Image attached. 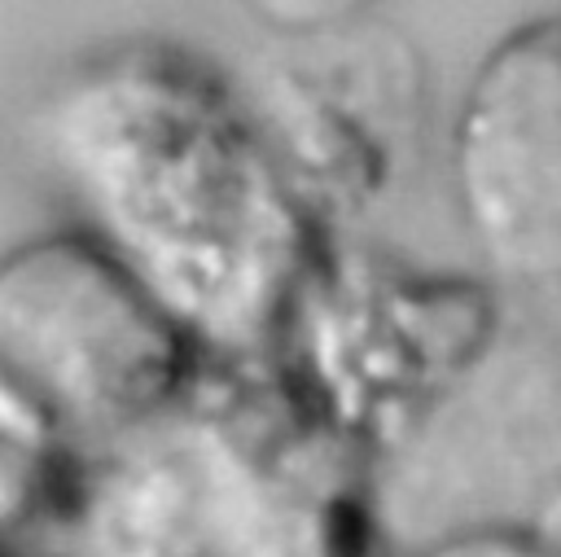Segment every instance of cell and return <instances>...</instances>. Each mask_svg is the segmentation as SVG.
Returning a JSON list of instances; mask_svg holds the SVG:
<instances>
[{
  "label": "cell",
  "mask_w": 561,
  "mask_h": 557,
  "mask_svg": "<svg viewBox=\"0 0 561 557\" xmlns=\"http://www.w3.org/2000/svg\"><path fill=\"white\" fill-rule=\"evenodd\" d=\"M460 224L495 285L561 289V13L504 31L447 132Z\"/></svg>",
  "instance_id": "8992f818"
},
{
  "label": "cell",
  "mask_w": 561,
  "mask_h": 557,
  "mask_svg": "<svg viewBox=\"0 0 561 557\" xmlns=\"http://www.w3.org/2000/svg\"><path fill=\"white\" fill-rule=\"evenodd\" d=\"M408 557H561V487H552L530 513L443 531L421 539Z\"/></svg>",
  "instance_id": "52a82bcc"
},
{
  "label": "cell",
  "mask_w": 561,
  "mask_h": 557,
  "mask_svg": "<svg viewBox=\"0 0 561 557\" xmlns=\"http://www.w3.org/2000/svg\"><path fill=\"white\" fill-rule=\"evenodd\" d=\"M259 26L272 31V39H298V35H324L355 22H368L381 0H237Z\"/></svg>",
  "instance_id": "ba28073f"
},
{
  "label": "cell",
  "mask_w": 561,
  "mask_h": 557,
  "mask_svg": "<svg viewBox=\"0 0 561 557\" xmlns=\"http://www.w3.org/2000/svg\"><path fill=\"white\" fill-rule=\"evenodd\" d=\"M377 469L276 360H206L140 425L88 447L13 557H381Z\"/></svg>",
  "instance_id": "7a4b0ae2"
},
{
  "label": "cell",
  "mask_w": 561,
  "mask_h": 557,
  "mask_svg": "<svg viewBox=\"0 0 561 557\" xmlns=\"http://www.w3.org/2000/svg\"><path fill=\"white\" fill-rule=\"evenodd\" d=\"M31 132L70 224L210 360L272 355L329 232L210 61L149 35L105 44L48 83Z\"/></svg>",
  "instance_id": "6da1fadb"
},
{
  "label": "cell",
  "mask_w": 561,
  "mask_h": 557,
  "mask_svg": "<svg viewBox=\"0 0 561 557\" xmlns=\"http://www.w3.org/2000/svg\"><path fill=\"white\" fill-rule=\"evenodd\" d=\"M210 355L83 228L26 237L0 259V386L61 439L96 447L162 412Z\"/></svg>",
  "instance_id": "277c9868"
},
{
  "label": "cell",
  "mask_w": 561,
  "mask_h": 557,
  "mask_svg": "<svg viewBox=\"0 0 561 557\" xmlns=\"http://www.w3.org/2000/svg\"><path fill=\"white\" fill-rule=\"evenodd\" d=\"M241 96L289 189L324 232H346L381 211L425 154V61L408 35L373 18L272 39Z\"/></svg>",
  "instance_id": "5b68a950"
},
{
  "label": "cell",
  "mask_w": 561,
  "mask_h": 557,
  "mask_svg": "<svg viewBox=\"0 0 561 557\" xmlns=\"http://www.w3.org/2000/svg\"><path fill=\"white\" fill-rule=\"evenodd\" d=\"M500 289L329 232L272 346L298 399L381 469L500 351Z\"/></svg>",
  "instance_id": "3957f363"
},
{
  "label": "cell",
  "mask_w": 561,
  "mask_h": 557,
  "mask_svg": "<svg viewBox=\"0 0 561 557\" xmlns=\"http://www.w3.org/2000/svg\"><path fill=\"white\" fill-rule=\"evenodd\" d=\"M4 557H13V553H4Z\"/></svg>",
  "instance_id": "9c48e42d"
}]
</instances>
